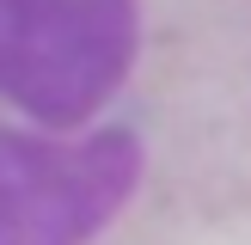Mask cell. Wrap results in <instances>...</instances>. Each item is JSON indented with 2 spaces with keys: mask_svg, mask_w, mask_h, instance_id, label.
<instances>
[{
  "mask_svg": "<svg viewBox=\"0 0 251 245\" xmlns=\"http://www.w3.org/2000/svg\"><path fill=\"white\" fill-rule=\"evenodd\" d=\"M147 0H0V135L86 141L129 117Z\"/></svg>",
  "mask_w": 251,
  "mask_h": 245,
  "instance_id": "1",
  "label": "cell"
}]
</instances>
